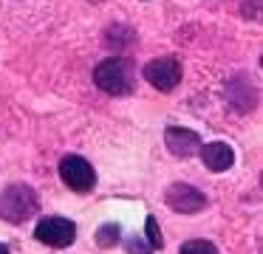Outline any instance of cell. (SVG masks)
<instances>
[{
  "label": "cell",
  "mask_w": 263,
  "mask_h": 254,
  "mask_svg": "<svg viewBox=\"0 0 263 254\" xmlns=\"http://www.w3.org/2000/svg\"><path fill=\"white\" fill-rule=\"evenodd\" d=\"M40 209V198L29 184H9L0 192V218L6 223H26Z\"/></svg>",
  "instance_id": "1"
},
{
  "label": "cell",
  "mask_w": 263,
  "mask_h": 254,
  "mask_svg": "<svg viewBox=\"0 0 263 254\" xmlns=\"http://www.w3.org/2000/svg\"><path fill=\"white\" fill-rule=\"evenodd\" d=\"M93 82L102 93H110V96H125L133 90V73H130V65L127 60L122 56H110V60H102L93 71Z\"/></svg>",
  "instance_id": "2"
},
{
  "label": "cell",
  "mask_w": 263,
  "mask_h": 254,
  "mask_svg": "<svg viewBox=\"0 0 263 254\" xmlns=\"http://www.w3.org/2000/svg\"><path fill=\"white\" fill-rule=\"evenodd\" d=\"M34 237L43 246L51 248H68L77 240V223L68 218H43L34 226Z\"/></svg>",
  "instance_id": "3"
},
{
  "label": "cell",
  "mask_w": 263,
  "mask_h": 254,
  "mask_svg": "<svg viewBox=\"0 0 263 254\" xmlns=\"http://www.w3.org/2000/svg\"><path fill=\"white\" fill-rule=\"evenodd\" d=\"M60 178L74 192H91L97 186V172L82 155H65L60 161Z\"/></svg>",
  "instance_id": "4"
},
{
  "label": "cell",
  "mask_w": 263,
  "mask_h": 254,
  "mask_svg": "<svg viewBox=\"0 0 263 254\" xmlns=\"http://www.w3.org/2000/svg\"><path fill=\"white\" fill-rule=\"evenodd\" d=\"M142 73L156 90L170 93V90L181 82V62L173 60V56H159V60H150Z\"/></svg>",
  "instance_id": "5"
},
{
  "label": "cell",
  "mask_w": 263,
  "mask_h": 254,
  "mask_svg": "<svg viewBox=\"0 0 263 254\" xmlns=\"http://www.w3.org/2000/svg\"><path fill=\"white\" fill-rule=\"evenodd\" d=\"M164 203L178 214H195L206 206V195L201 189H195L193 184H170L164 192Z\"/></svg>",
  "instance_id": "6"
},
{
  "label": "cell",
  "mask_w": 263,
  "mask_h": 254,
  "mask_svg": "<svg viewBox=\"0 0 263 254\" xmlns=\"http://www.w3.org/2000/svg\"><path fill=\"white\" fill-rule=\"evenodd\" d=\"M164 144L176 158H190L201 150V135L190 127H176L173 124V127L164 130Z\"/></svg>",
  "instance_id": "7"
},
{
  "label": "cell",
  "mask_w": 263,
  "mask_h": 254,
  "mask_svg": "<svg viewBox=\"0 0 263 254\" xmlns=\"http://www.w3.org/2000/svg\"><path fill=\"white\" fill-rule=\"evenodd\" d=\"M201 161L210 172H227L229 167L235 164V152L229 144L223 141H212V144H201Z\"/></svg>",
  "instance_id": "8"
},
{
  "label": "cell",
  "mask_w": 263,
  "mask_h": 254,
  "mask_svg": "<svg viewBox=\"0 0 263 254\" xmlns=\"http://www.w3.org/2000/svg\"><path fill=\"white\" fill-rule=\"evenodd\" d=\"M119 243H122V231L116 223H105L97 229V246L99 248H114V246H119Z\"/></svg>",
  "instance_id": "9"
},
{
  "label": "cell",
  "mask_w": 263,
  "mask_h": 254,
  "mask_svg": "<svg viewBox=\"0 0 263 254\" xmlns=\"http://www.w3.org/2000/svg\"><path fill=\"white\" fill-rule=\"evenodd\" d=\"M178 254H218V248L212 246L210 240H201V237H193V240L181 243Z\"/></svg>",
  "instance_id": "10"
},
{
  "label": "cell",
  "mask_w": 263,
  "mask_h": 254,
  "mask_svg": "<svg viewBox=\"0 0 263 254\" xmlns=\"http://www.w3.org/2000/svg\"><path fill=\"white\" fill-rule=\"evenodd\" d=\"M144 231H147V246L150 248H161V246H164L161 231H159V223H156L153 214H147V220H144Z\"/></svg>",
  "instance_id": "11"
},
{
  "label": "cell",
  "mask_w": 263,
  "mask_h": 254,
  "mask_svg": "<svg viewBox=\"0 0 263 254\" xmlns=\"http://www.w3.org/2000/svg\"><path fill=\"white\" fill-rule=\"evenodd\" d=\"M142 240H144V237H136V235L127 237V240H125L127 254H150V251H153V248H150L147 243H142Z\"/></svg>",
  "instance_id": "12"
},
{
  "label": "cell",
  "mask_w": 263,
  "mask_h": 254,
  "mask_svg": "<svg viewBox=\"0 0 263 254\" xmlns=\"http://www.w3.org/2000/svg\"><path fill=\"white\" fill-rule=\"evenodd\" d=\"M0 254H9V248H6V246H0Z\"/></svg>",
  "instance_id": "13"
}]
</instances>
